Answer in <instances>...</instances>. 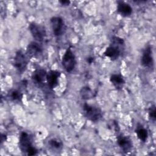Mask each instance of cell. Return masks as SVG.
I'll return each mask as SVG.
<instances>
[{"label": "cell", "mask_w": 156, "mask_h": 156, "mask_svg": "<svg viewBox=\"0 0 156 156\" xmlns=\"http://www.w3.org/2000/svg\"><path fill=\"white\" fill-rule=\"evenodd\" d=\"M60 76V73L55 70H51L47 73L46 81L48 85L50 88H54L57 86Z\"/></svg>", "instance_id": "cell-8"}, {"label": "cell", "mask_w": 156, "mask_h": 156, "mask_svg": "<svg viewBox=\"0 0 156 156\" xmlns=\"http://www.w3.org/2000/svg\"><path fill=\"white\" fill-rule=\"evenodd\" d=\"M110 80L117 90L121 89L125 83V80L122 76L118 74H113L111 75Z\"/></svg>", "instance_id": "cell-14"}, {"label": "cell", "mask_w": 156, "mask_h": 156, "mask_svg": "<svg viewBox=\"0 0 156 156\" xmlns=\"http://www.w3.org/2000/svg\"><path fill=\"white\" fill-rule=\"evenodd\" d=\"M112 44H115V45H117V46H119L121 47L124 45V41L122 38H121L119 37L113 36L112 38Z\"/></svg>", "instance_id": "cell-20"}, {"label": "cell", "mask_w": 156, "mask_h": 156, "mask_svg": "<svg viewBox=\"0 0 156 156\" xmlns=\"http://www.w3.org/2000/svg\"><path fill=\"white\" fill-rule=\"evenodd\" d=\"M62 65L68 73L71 72L76 65L75 55L71 49H68L63 54L62 59Z\"/></svg>", "instance_id": "cell-3"}, {"label": "cell", "mask_w": 156, "mask_h": 156, "mask_svg": "<svg viewBox=\"0 0 156 156\" xmlns=\"http://www.w3.org/2000/svg\"><path fill=\"white\" fill-rule=\"evenodd\" d=\"M149 118L152 121H153V122L155 121V119H156V109H155V105H152L149 109Z\"/></svg>", "instance_id": "cell-19"}, {"label": "cell", "mask_w": 156, "mask_h": 156, "mask_svg": "<svg viewBox=\"0 0 156 156\" xmlns=\"http://www.w3.org/2000/svg\"><path fill=\"white\" fill-rule=\"evenodd\" d=\"M141 65L146 68H153L154 66V60L152 57V47L148 45L144 49L141 58Z\"/></svg>", "instance_id": "cell-7"}, {"label": "cell", "mask_w": 156, "mask_h": 156, "mask_svg": "<svg viewBox=\"0 0 156 156\" xmlns=\"http://www.w3.org/2000/svg\"><path fill=\"white\" fill-rule=\"evenodd\" d=\"M136 133L138 138L142 141L145 142L148 137L147 130L141 125L138 124L136 129Z\"/></svg>", "instance_id": "cell-16"}, {"label": "cell", "mask_w": 156, "mask_h": 156, "mask_svg": "<svg viewBox=\"0 0 156 156\" xmlns=\"http://www.w3.org/2000/svg\"><path fill=\"white\" fill-rule=\"evenodd\" d=\"M121 54L120 46L112 44L107 48L104 52V55L111 60L117 59Z\"/></svg>", "instance_id": "cell-11"}, {"label": "cell", "mask_w": 156, "mask_h": 156, "mask_svg": "<svg viewBox=\"0 0 156 156\" xmlns=\"http://www.w3.org/2000/svg\"><path fill=\"white\" fill-rule=\"evenodd\" d=\"M27 59L24 53L18 51L16 52L13 58V65L15 69L20 73H23L27 68Z\"/></svg>", "instance_id": "cell-6"}, {"label": "cell", "mask_w": 156, "mask_h": 156, "mask_svg": "<svg viewBox=\"0 0 156 156\" xmlns=\"http://www.w3.org/2000/svg\"><path fill=\"white\" fill-rule=\"evenodd\" d=\"M80 95L82 99L88 100L94 98L96 95V92L89 87H83L80 90Z\"/></svg>", "instance_id": "cell-15"}, {"label": "cell", "mask_w": 156, "mask_h": 156, "mask_svg": "<svg viewBox=\"0 0 156 156\" xmlns=\"http://www.w3.org/2000/svg\"><path fill=\"white\" fill-rule=\"evenodd\" d=\"M43 52L41 46L35 41L30 43L27 47V53L31 57H37L40 55Z\"/></svg>", "instance_id": "cell-9"}, {"label": "cell", "mask_w": 156, "mask_h": 156, "mask_svg": "<svg viewBox=\"0 0 156 156\" xmlns=\"http://www.w3.org/2000/svg\"><path fill=\"white\" fill-rule=\"evenodd\" d=\"M51 28L53 34L59 37L63 35L66 30V26L63 20L60 16H53L50 20Z\"/></svg>", "instance_id": "cell-5"}, {"label": "cell", "mask_w": 156, "mask_h": 156, "mask_svg": "<svg viewBox=\"0 0 156 156\" xmlns=\"http://www.w3.org/2000/svg\"><path fill=\"white\" fill-rule=\"evenodd\" d=\"M29 29L34 38L39 42H43L46 36V32L44 27L34 22L29 24Z\"/></svg>", "instance_id": "cell-4"}, {"label": "cell", "mask_w": 156, "mask_h": 156, "mask_svg": "<svg viewBox=\"0 0 156 156\" xmlns=\"http://www.w3.org/2000/svg\"><path fill=\"white\" fill-rule=\"evenodd\" d=\"M59 2L63 5H68L70 4V1H66V0H64V1H60Z\"/></svg>", "instance_id": "cell-21"}, {"label": "cell", "mask_w": 156, "mask_h": 156, "mask_svg": "<svg viewBox=\"0 0 156 156\" xmlns=\"http://www.w3.org/2000/svg\"><path fill=\"white\" fill-rule=\"evenodd\" d=\"M47 73L43 69H38L34 71L32 74V80L37 85H40L43 84L45 79H46Z\"/></svg>", "instance_id": "cell-12"}, {"label": "cell", "mask_w": 156, "mask_h": 156, "mask_svg": "<svg viewBox=\"0 0 156 156\" xmlns=\"http://www.w3.org/2000/svg\"><path fill=\"white\" fill-rule=\"evenodd\" d=\"M20 147L21 151L27 155H35L38 151L32 145L30 136L26 132H21L20 136Z\"/></svg>", "instance_id": "cell-1"}, {"label": "cell", "mask_w": 156, "mask_h": 156, "mask_svg": "<svg viewBox=\"0 0 156 156\" xmlns=\"http://www.w3.org/2000/svg\"><path fill=\"white\" fill-rule=\"evenodd\" d=\"M9 98L13 101H21L23 98V94L17 90H12L9 93Z\"/></svg>", "instance_id": "cell-18"}, {"label": "cell", "mask_w": 156, "mask_h": 156, "mask_svg": "<svg viewBox=\"0 0 156 156\" xmlns=\"http://www.w3.org/2000/svg\"><path fill=\"white\" fill-rule=\"evenodd\" d=\"M117 143L120 148L124 152H129L132 148V143L129 138L124 136L119 135L117 138Z\"/></svg>", "instance_id": "cell-10"}, {"label": "cell", "mask_w": 156, "mask_h": 156, "mask_svg": "<svg viewBox=\"0 0 156 156\" xmlns=\"http://www.w3.org/2000/svg\"><path fill=\"white\" fill-rule=\"evenodd\" d=\"M117 11L123 16H129L132 13V7L129 4L120 1L117 5Z\"/></svg>", "instance_id": "cell-13"}, {"label": "cell", "mask_w": 156, "mask_h": 156, "mask_svg": "<svg viewBox=\"0 0 156 156\" xmlns=\"http://www.w3.org/2000/svg\"><path fill=\"white\" fill-rule=\"evenodd\" d=\"M49 145L50 146L52 150H57V151H60L62 149L63 147V143L62 142L57 139V138H52L48 142Z\"/></svg>", "instance_id": "cell-17"}, {"label": "cell", "mask_w": 156, "mask_h": 156, "mask_svg": "<svg viewBox=\"0 0 156 156\" xmlns=\"http://www.w3.org/2000/svg\"><path fill=\"white\" fill-rule=\"evenodd\" d=\"M83 111L85 116L92 122L99 121L102 117V111L99 108L87 103L83 105Z\"/></svg>", "instance_id": "cell-2"}]
</instances>
